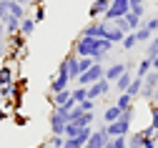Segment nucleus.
<instances>
[{"instance_id": "nucleus-6", "label": "nucleus", "mask_w": 158, "mask_h": 148, "mask_svg": "<svg viewBox=\"0 0 158 148\" xmlns=\"http://www.w3.org/2000/svg\"><path fill=\"white\" fill-rule=\"evenodd\" d=\"M108 33V23L101 18V20H90V23L81 30V35H88V38H106Z\"/></svg>"}, {"instance_id": "nucleus-1", "label": "nucleus", "mask_w": 158, "mask_h": 148, "mask_svg": "<svg viewBox=\"0 0 158 148\" xmlns=\"http://www.w3.org/2000/svg\"><path fill=\"white\" fill-rule=\"evenodd\" d=\"M98 40L101 38H88V35H78L73 40V53L78 58H98Z\"/></svg>"}, {"instance_id": "nucleus-39", "label": "nucleus", "mask_w": 158, "mask_h": 148, "mask_svg": "<svg viewBox=\"0 0 158 148\" xmlns=\"http://www.w3.org/2000/svg\"><path fill=\"white\" fill-rule=\"evenodd\" d=\"M5 118H8V111L3 108V105H0V121H5Z\"/></svg>"}, {"instance_id": "nucleus-28", "label": "nucleus", "mask_w": 158, "mask_h": 148, "mask_svg": "<svg viewBox=\"0 0 158 148\" xmlns=\"http://www.w3.org/2000/svg\"><path fill=\"white\" fill-rule=\"evenodd\" d=\"M143 25L153 33V35H158V15H151V18H146L143 20Z\"/></svg>"}, {"instance_id": "nucleus-24", "label": "nucleus", "mask_w": 158, "mask_h": 148, "mask_svg": "<svg viewBox=\"0 0 158 148\" xmlns=\"http://www.w3.org/2000/svg\"><path fill=\"white\" fill-rule=\"evenodd\" d=\"M133 33H135V40H138V43H146V45L151 43V38H153V33H151L146 25H141V28H138V30H133Z\"/></svg>"}, {"instance_id": "nucleus-17", "label": "nucleus", "mask_w": 158, "mask_h": 148, "mask_svg": "<svg viewBox=\"0 0 158 148\" xmlns=\"http://www.w3.org/2000/svg\"><path fill=\"white\" fill-rule=\"evenodd\" d=\"M8 13L13 15V18H18V20H23V18H28L30 13H28V8L23 5V3H18V0H15V3H8Z\"/></svg>"}, {"instance_id": "nucleus-8", "label": "nucleus", "mask_w": 158, "mask_h": 148, "mask_svg": "<svg viewBox=\"0 0 158 148\" xmlns=\"http://www.w3.org/2000/svg\"><path fill=\"white\" fill-rule=\"evenodd\" d=\"M108 141H110V138H108V133H106V123H101V128L90 133V138H88V143H85L83 148H103Z\"/></svg>"}, {"instance_id": "nucleus-4", "label": "nucleus", "mask_w": 158, "mask_h": 148, "mask_svg": "<svg viewBox=\"0 0 158 148\" xmlns=\"http://www.w3.org/2000/svg\"><path fill=\"white\" fill-rule=\"evenodd\" d=\"M128 13H131V0H110V8L103 15V20L106 23H113L118 18H126Z\"/></svg>"}, {"instance_id": "nucleus-34", "label": "nucleus", "mask_w": 158, "mask_h": 148, "mask_svg": "<svg viewBox=\"0 0 158 148\" xmlns=\"http://www.w3.org/2000/svg\"><path fill=\"white\" fill-rule=\"evenodd\" d=\"M146 136V133H143ZM143 148H158V141H153L151 136H146V141H143Z\"/></svg>"}, {"instance_id": "nucleus-30", "label": "nucleus", "mask_w": 158, "mask_h": 148, "mask_svg": "<svg viewBox=\"0 0 158 148\" xmlns=\"http://www.w3.org/2000/svg\"><path fill=\"white\" fill-rule=\"evenodd\" d=\"M33 20H35V23H43V20H45V5H43V3H40V5H35Z\"/></svg>"}, {"instance_id": "nucleus-31", "label": "nucleus", "mask_w": 158, "mask_h": 148, "mask_svg": "<svg viewBox=\"0 0 158 148\" xmlns=\"http://www.w3.org/2000/svg\"><path fill=\"white\" fill-rule=\"evenodd\" d=\"M65 146V136H50V148H63Z\"/></svg>"}, {"instance_id": "nucleus-5", "label": "nucleus", "mask_w": 158, "mask_h": 148, "mask_svg": "<svg viewBox=\"0 0 158 148\" xmlns=\"http://www.w3.org/2000/svg\"><path fill=\"white\" fill-rule=\"evenodd\" d=\"M156 88H158V70H151L146 78H143V88H141V98L143 100H153V95H156Z\"/></svg>"}, {"instance_id": "nucleus-35", "label": "nucleus", "mask_w": 158, "mask_h": 148, "mask_svg": "<svg viewBox=\"0 0 158 148\" xmlns=\"http://www.w3.org/2000/svg\"><path fill=\"white\" fill-rule=\"evenodd\" d=\"M18 3H23L25 8H35V5H40L43 0H18Z\"/></svg>"}, {"instance_id": "nucleus-7", "label": "nucleus", "mask_w": 158, "mask_h": 148, "mask_svg": "<svg viewBox=\"0 0 158 148\" xmlns=\"http://www.w3.org/2000/svg\"><path fill=\"white\" fill-rule=\"evenodd\" d=\"M95 121V111H83L81 105H75V108L70 111V123H78L81 128H85V125H90Z\"/></svg>"}, {"instance_id": "nucleus-40", "label": "nucleus", "mask_w": 158, "mask_h": 148, "mask_svg": "<svg viewBox=\"0 0 158 148\" xmlns=\"http://www.w3.org/2000/svg\"><path fill=\"white\" fill-rule=\"evenodd\" d=\"M5 35V25H3V18H0V38Z\"/></svg>"}, {"instance_id": "nucleus-29", "label": "nucleus", "mask_w": 158, "mask_h": 148, "mask_svg": "<svg viewBox=\"0 0 158 148\" xmlns=\"http://www.w3.org/2000/svg\"><path fill=\"white\" fill-rule=\"evenodd\" d=\"M110 146H113V148H128V136H115V138H110Z\"/></svg>"}, {"instance_id": "nucleus-11", "label": "nucleus", "mask_w": 158, "mask_h": 148, "mask_svg": "<svg viewBox=\"0 0 158 148\" xmlns=\"http://www.w3.org/2000/svg\"><path fill=\"white\" fill-rule=\"evenodd\" d=\"M108 8H110V0H93L90 8H88V18L90 20H101L108 13Z\"/></svg>"}, {"instance_id": "nucleus-21", "label": "nucleus", "mask_w": 158, "mask_h": 148, "mask_svg": "<svg viewBox=\"0 0 158 148\" xmlns=\"http://www.w3.org/2000/svg\"><path fill=\"white\" fill-rule=\"evenodd\" d=\"M35 25H38V23L33 20V15H28V18H23V20H20V33L28 38V35H33V33H35Z\"/></svg>"}, {"instance_id": "nucleus-32", "label": "nucleus", "mask_w": 158, "mask_h": 148, "mask_svg": "<svg viewBox=\"0 0 158 148\" xmlns=\"http://www.w3.org/2000/svg\"><path fill=\"white\" fill-rule=\"evenodd\" d=\"M151 125L158 131V105L156 103H151Z\"/></svg>"}, {"instance_id": "nucleus-33", "label": "nucleus", "mask_w": 158, "mask_h": 148, "mask_svg": "<svg viewBox=\"0 0 158 148\" xmlns=\"http://www.w3.org/2000/svg\"><path fill=\"white\" fill-rule=\"evenodd\" d=\"M93 63H95L93 58H81V73H83V70H88V68L93 66Z\"/></svg>"}, {"instance_id": "nucleus-26", "label": "nucleus", "mask_w": 158, "mask_h": 148, "mask_svg": "<svg viewBox=\"0 0 158 148\" xmlns=\"http://www.w3.org/2000/svg\"><path fill=\"white\" fill-rule=\"evenodd\" d=\"M85 98H88V88H85V86L73 88V100H75V103H83Z\"/></svg>"}, {"instance_id": "nucleus-9", "label": "nucleus", "mask_w": 158, "mask_h": 148, "mask_svg": "<svg viewBox=\"0 0 158 148\" xmlns=\"http://www.w3.org/2000/svg\"><path fill=\"white\" fill-rule=\"evenodd\" d=\"M110 86H113V83H108L106 78H103V80H98V83H93V86H88V98H90V100L106 98V95L110 93Z\"/></svg>"}, {"instance_id": "nucleus-44", "label": "nucleus", "mask_w": 158, "mask_h": 148, "mask_svg": "<svg viewBox=\"0 0 158 148\" xmlns=\"http://www.w3.org/2000/svg\"><path fill=\"white\" fill-rule=\"evenodd\" d=\"M151 3H158V0H151Z\"/></svg>"}, {"instance_id": "nucleus-12", "label": "nucleus", "mask_w": 158, "mask_h": 148, "mask_svg": "<svg viewBox=\"0 0 158 148\" xmlns=\"http://www.w3.org/2000/svg\"><path fill=\"white\" fill-rule=\"evenodd\" d=\"M126 70H128L126 63H110V66L106 68V80H108V83H115V80L121 78Z\"/></svg>"}, {"instance_id": "nucleus-43", "label": "nucleus", "mask_w": 158, "mask_h": 148, "mask_svg": "<svg viewBox=\"0 0 158 148\" xmlns=\"http://www.w3.org/2000/svg\"><path fill=\"white\" fill-rule=\"evenodd\" d=\"M103 148H113V146H110V141H108V143H106V146H103Z\"/></svg>"}, {"instance_id": "nucleus-18", "label": "nucleus", "mask_w": 158, "mask_h": 148, "mask_svg": "<svg viewBox=\"0 0 158 148\" xmlns=\"http://www.w3.org/2000/svg\"><path fill=\"white\" fill-rule=\"evenodd\" d=\"M3 25H5V35H13V33H18V30H20V20H18V18H13L10 13L3 18Z\"/></svg>"}, {"instance_id": "nucleus-23", "label": "nucleus", "mask_w": 158, "mask_h": 148, "mask_svg": "<svg viewBox=\"0 0 158 148\" xmlns=\"http://www.w3.org/2000/svg\"><path fill=\"white\" fill-rule=\"evenodd\" d=\"M115 105L121 111H128V108H133V95H128V93H118V98H115Z\"/></svg>"}, {"instance_id": "nucleus-15", "label": "nucleus", "mask_w": 158, "mask_h": 148, "mask_svg": "<svg viewBox=\"0 0 158 148\" xmlns=\"http://www.w3.org/2000/svg\"><path fill=\"white\" fill-rule=\"evenodd\" d=\"M133 78H135V73H131V70H126L121 78H118L115 83H113V86H115V91L118 93H126L128 88H131V83H133Z\"/></svg>"}, {"instance_id": "nucleus-10", "label": "nucleus", "mask_w": 158, "mask_h": 148, "mask_svg": "<svg viewBox=\"0 0 158 148\" xmlns=\"http://www.w3.org/2000/svg\"><path fill=\"white\" fill-rule=\"evenodd\" d=\"M63 63L68 66V75H70V80H78V78H81V58H78L73 50H70L68 55H63Z\"/></svg>"}, {"instance_id": "nucleus-42", "label": "nucleus", "mask_w": 158, "mask_h": 148, "mask_svg": "<svg viewBox=\"0 0 158 148\" xmlns=\"http://www.w3.org/2000/svg\"><path fill=\"white\" fill-rule=\"evenodd\" d=\"M153 141H158V131H156V133H153Z\"/></svg>"}, {"instance_id": "nucleus-41", "label": "nucleus", "mask_w": 158, "mask_h": 148, "mask_svg": "<svg viewBox=\"0 0 158 148\" xmlns=\"http://www.w3.org/2000/svg\"><path fill=\"white\" fill-rule=\"evenodd\" d=\"M0 3H3V5H8V3H15V0H0Z\"/></svg>"}, {"instance_id": "nucleus-20", "label": "nucleus", "mask_w": 158, "mask_h": 148, "mask_svg": "<svg viewBox=\"0 0 158 148\" xmlns=\"http://www.w3.org/2000/svg\"><path fill=\"white\" fill-rule=\"evenodd\" d=\"M15 83V73L10 66H3L0 68V86H13Z\"/></svg>"}, {"instance_id": "nucleus-25", "label": "nucleus", "mask_w": 158, "mask_h": 148, "mask_svg": "<svg viewBox=\"0 0 158 148\" xmlns=\"http://www.w3.org/2000/svg\"><path fill=\"white\" fill-rule=\"evenodd\" d=\"M141 88H143V80H141V78H133L131 88H128L126 93H128V95H133V100H135V98H141Z\"/></svg>"}, {"instance_id": "nucleus-37", "label": "nucleus", "mask_w": 158, "mask_h": 148, "mask_svg": "<svg viewBox=\"0 0 158 148\" xmlns=\"http://www.w3.org/2000/svg\"><path fill=\"white\" fill-rule=\"evenodd\" d=\"M5 58V43H3V38H0V60Z\"/></svg>"}, {"instance_id": "nucleus-27", "label": "nucleus", "mask_w": 158, "mask_h": 148, "mask_svg": "<svg viewBox=\"0 0 158 148\" xmlns=\"http://www.w3.org/2000/svg\"><path fill=\"white\" fill-rule=\"evenodd\" d=\"M121 45H123V50H133V48L138 45V40H135V33H128V35L123 38V43H121Z\"/></svg>"}, {"instance_id": "nucleus-22", "label": "nucleus", "mask_w": 158, "mask_h": 148, "mask_svg": "<svg viewBox=\"0 0 158 148\" xmlns=\"http://www.w3.org/2000/svg\"><path fill=\"white\" fill-rule=\"evenodd\" d=\"M10 38V45H13V50H25V35L18 30V33H13V35H8Z\"/></svg>"}, {"instance_id": "nucleus-3", "label": "nucleus", "mask_w": 158, "mask_h": 148, "mask_svg": "<svg viewBox=\"0 0 158 148\" xmlns=\"http://www.w3.org/2000/svg\"><path fill=\"white\" fill-rule=\"evenodd\" d=\"M106 78V66H103V63H93V66L88 68V70H83L81 73V78H78L75 83H78V86H93V83H98V80H103Z\"/></svg>"}, {"instance_id": "nucleus-38", "label": "nucleus", "mask_w": 158, "mask_h": 148, "mask_svg": "<svg viewBox=\"0 0 158 148\" xmlns=\"http://www.w3.org/2000/svg\"><path fill=\"white\" fill-rule=\"evenodd\" d=\"M151 63H153V70H158V55H151Z\"/></svg>"}, {"instance_id": "nucleus-16", "label": "nucleus", "mask_w": 158, "mask_h": 148, "mask_svg": "<svg viewBox=\"0 0 158 148\" xmlns=\"http://www.w3.org/2000/svg\"><path fill=\"white\" fill-rule=\"evenodd\" d=\"M121 116H123V111H121V108H118V105L113 103V105H108V108L103 111V123H106V125H110V123H115Z\"/></svg>"}, {"instance_id": "nucleus-36", "label": "nucleus", "mask_w": 158, "mask_h": 148, "mask_svg": "<svg viewBox=\"0 0 158 148\" xmlns=\"http://www.w3.org/2000/svg\"><path fill=\"white\" fill-rule=\"evenodd\" d=\"M148 0H131V8H138V5H146Z\"/></svg>"}, {"instance_id": "nucleus-13", "label": "nucleus", "mask_w": 158, "mask_h": 148, "mask_svg": "<svg viewBox=\"0 0 158 148\" xmlns=\"http://www.w3.org/2000/svg\"><path fill=\"white\" fill-rule=\"evenodd\" d=\"M70 100H73V91H70V88H65V91H60V93H50L53 108H58V105H68Z\"/></svg>"}, {"instance_id": "nucleus-19", "label": "nucleus", "mask_w": 158, "mask_h": 148, "mask_svg": "<svg viewBox=\"0 0 158 148\" xmlns=\"http://www.w3.org/2000/svg\"><path fill=\"white\" fill-rule=\"evenodd\" d=\"M151 70H153V63H151V58L146 55L141 63H138V68H135V78H141V80H143V78H146Z\"/></svg>"}, {"instance_id": "nucleus-2", "label": "nucleus", "mask_w": 158, "mask_h": 148, "mask_svg": "<svg viewBox=\"0 0 158 148\" xmlns=\"http://www.w3.org/2000/svg\"><path fill=\"white\" fill-rule=\"evenodd\" d=\"M48 123H50V133H53V136H63V133H65V125L70 123V108H65V105L53 108Z\"/></svg>"}, {"instance_id": "nucleus-14", "label": "nucleus", "mask_w": 158, "mask_h": 148, "mask_svg": "<svg viewBox=\"0 0 158 148\" xmlns=\"http://www.w3.org/2000/svg\"><path fill=\"white\" fill-rule=\"evenodd\" d=\"M128 33L126 30H121V28H118L115 23H108V33H106V40H110V43H123V38H126Z\"/></svg>"}]
</instances>
